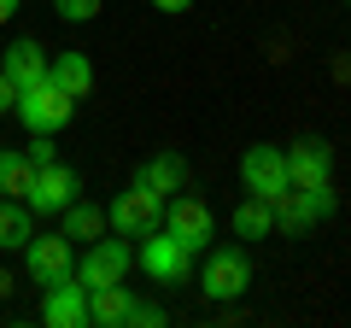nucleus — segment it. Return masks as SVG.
Segmentation results:
<instances>
[{
  "instance_id": "nucleus-1",
  "label": "nucleus",
  "mask_w": 351,
  "mask_h": 328,
  "mask_svg": "<svg viewBox=\"0 0 351 328\" xmlns=\"http://www.w3.org/2000/svg\"><path fill=\"white\" fill-rule=\"evenodd\" d=\"M18 124L29 129V135H59L64 124H71V112H76V100L53 82V76H41V82H29V89H18Z\"/></svg>"
},
{
  "instance_id": "nucleus-2",
  "label": "nucleus",
  "mask_w": 351,
  "mask_h": 328,
  "mask_svg": "<svg viewBox=\"0 0 351 328\" xmlns=\"http://www.w3.org/2000/svg\"><path fill=\"white\" fill-rule=\"evenodd\" d=\"M135 264L147 270V281H158V288H182V281L193 276V253L170 235V229H152V235H141Z\"/></svg>"
},
{
  "instance_id": "nucleus-3",
  "label": "nucleus",
  "mask_w": 351,
  "mask_h": 328,
  "mask_svg": "<svg viewBox=\"0 0 351 328\" xmlns=\"http://www.w3.org/2000/svg\"><path fill=\"white\" fill-rule=\"evenodd\" d=\"M246 288H252L246 246H211L205 253V270H199V293L217 299V305H228V299H246Z\"/></svg>"
},
{
  "instance_id": "nucleus-4",
  "label": "nucleus",
  "mask_w": 351,
  "mask_h": 328,
  "mask_svg": "<svg viewBox=\"0 0 351 328\" xmlns=\"http://www.w3.org/2000/svg\"><path fill=\"white\" fill-rule=\"evenodd\" d=\"M334 211H339L334 182H328V188H287L276 200V229H281V235H311V229L328 223Z\"/></svg>"
},
{
  "instance_id": "nucleus-5",
  "label": "nucleus",
  "mask_w": 351,
  "mask_h": 328,
  "mask_svg": "<svg viewBox=\"0 0 351 328\" xmlns=\"http://www.w3.org/2000/svg\"><path fill=\"white\" fill-rule=\"evenodd\" d=\"M106 229H112V235H123V240H141V235H152V229H164V200L129 182V188L117 194L112 205H106Z\"/></svg>"
},
{
  "instance_id": "nucleus-6",
  "label": "nucleus",
  "mask_w": 351,
  "mask_h": 328,
  "mask_svg": "<svg viewBox=\"0 0 351 328\" xmlns=\"http://www.w3.org/2000/svg\"><path fill=\"white\" fill-rule=\"evenodd\" d=\"M129 270H135V246H129L123 235H112V240H88V253L76 258V281L82 288H106V281H123Z\"/></svg>"
},
{
  "instance_id": "nucleus-7",
  "label": "nucleus",
  "mask_w": 351,
  "mask_h": 328,
  "mask_svg": "<svg viewBox=\"0 0 351 328\" xmlns=\"http://www.w3.org/2000/svg\"><path fill=\"white\" fill-rule=\"evenodd\" d=\"M240 188L276 205L293 188L287 182V147H246V159H240Z\"/></svg>"
},
{
  "instance_id": "nucleus-8",
  "label": "nucleus",
  "mask_w": 351,
  "mask_h": 328,
  "mask_svg": "<svg viewBox=\"0 0 351 328\" xmlns=\"http://www.w3.org/2000/svg\"><path fill=\"white\" fill-rule=\"evenodd\" d=\"M164 229H170L188 253H199V246H211L217 217H211V205L193 200V194H170V200H164Z\"/></svg>"
},
{
  "instance_id": "nucleus-9",
  "label": "nucleus",
  "mask_w": 351,
  "mask_h": 328,
  "mask_svg": "<svg viewBox=\"0 0 351 328\" xmlns=\"http://www.w3.org/2000/svg\"><path fill=\"white\" fill-rule=\"evenodd\" d=\"M41 323L47 328H88V288L76 281V270L41 288Z\"/></svg>"
},
{
  "instance_id": "nucleus-10",
  "label": "nucleus",
  "mask_w": 351,
  "mask_h": 328,
  "mask_svg": "<svg viewBox=\"0 0 351 328\" xmlns=\"http://www.w3.org/2000/svg\"><path fill=\"white\" fill-rule=\"evenodd\" d=\"M76 188H82V182H76V170L53 159V164H41V170H36V188L24 194V205H29L36 217H59L64 205L76 200Z\"/></svg>"
},
{
  "instance_id": "nucleus-11",
  "label": "nucleus",
  "mask_w": 351,
  "mask_h": 328,
  "mask_svg": "<svg viewBox=\"0 0 351 328\" xmlns=\"http://www.w3.org/2000/svg\"><path fill=\"white\" fill-rule=\"evenodd\" d=\"M287 182L293 188H328V182H334V147L316 141V135L293 141L287 147Z\"/></svg>"
},
{
  "instance_id": "nucleus-12",
  "label": "nucleus",
  "mask_w": 351,
  "mask_h": 328,
  "mask_svg": "<svg viewBox=\"0 0 351 328\" xmlns=\"http://www.w3.org/2000/svg\"><path fill=\"white\" fill-rule=\"evenodd\" d=\"M24 264H29V276L47 288V281H59V276H71V270H76V253H71V240L53 229V235H29Z\"/></svg>"
},
{
  "instance_id": "nucleus-13",
  "label": "nucleus",
  "mask_w": 351,
  "mask_h": 328,
  "mask_svg": "<svg viewBox=\"0 0 351 328\" xmlns=\"http://www.w3.org/2000/svg\"><path fill=\"white\" fill-rule=\"evenodd\" d=\"M182 182H188V164L176 159V152H152V159H141V170H135V188L158 194V200L182 194Z\"/></svg>"
},
{
  "instance_id": "nucleus-14",
  "label": "nucleus",
  "mask_w": 351,
  "mask_h": 328,
  "mask_svg": "<svg viewBox=\"0 0 351 328\" xmlns=\"http://www.w3.org/2000/svg\"><path fill=\"white\" fill-rule=\"evenodd\" d=\"M0 71L12 76L18 89H29V82H41V76H47V47H41V41H29V36H18L12 47L0 53Z\"/></svg>"
},
{
  "instance_id": "nucleus-15",
  "label": "nucleus",
  "mask_w": 351,
  "mask_h": 328,
  "mask_svg": "<svg viewBox=\"0 0 351 328\" xmlns=\"http://www.w3.org/2000/svg\"><path fill=\"white\" fill-rule=\"evenodd\" d=\"M129 305H135V293H129L123 281L88 288V323H100V328H123V323H129Z\"/></svg>"
},
{
  "instance_id": "nucleus-16",
  "label": "nucleus",
  "mask_w": 351,
  "mask_h": 328,
  "mask_svg": "<svg viewBox=\"0 0 351 328\" xmlns=\"http://www.w3.org/2000/svg\"><path fill=\"white\" fill-rule=\"evenodd\" d=\"M36 170L41 164L29 159L24 147H0V200H24L36 188Z\"/></svg>"
},
{
  "instance_id": "nucleus-17",
  "label": "nucleus",
  "mask_w": 351,
  "mask_h": 328,
  "mask_svg": "<svg viewBox=\"0 0 351 328\" xmlns=\"http://www.w3.org/2000/svg\"><path fill=\"white\" fill-rule=\"evenodd\" d=\"M47 76L71 94V100H88V89H94V65H88V53H59V59H47Z\"/></svg>"
},
{
  "instance_id": "nucleus-18",
  "label": "nucleus",
  "mask_w": 351,
  "mask_h": 328,
  "mask_svg": "<svg viewBox=\"0 0 351 328\" xmlns=\"http://www.w3.org/2000/svg\"><path fill=\"white\" fill-rule=\"evenodd\" d=\"M36 235V211L24 200H0V253H24Z\"/></svg>"
},
{
  "instance_id": "nucleus-19",
  "label": "nucleus",
  "mask_w": 351,
  "mask_h": 328,
  "mask_svg": "<svg viewBox=\"0 0 351 328\" xmlns=\"http://www.w3.org/2000/svg\"><path fill=\"white\" fill-rule=\"evenodd\" d=\"M59 235L71 240V246H76V240H100L106 235V211H100V205H88V200H71L59 211Z\"/></svg>"
},
{
  "instance_id": "nucleus-20",
  "label": "nucleus",
  "mask_w": 351,
  "mask_h": 328,
  "mask_svg": "<svg viewBox=\"0 0 351 328\" xmlns=\"http://www.w3.org/2000/svg\"><path fill=\"white\" fill-rule=\"evenodd\" d=\"M234 235L240 240H269L276 235V205L258 200V194H246V200L234 205Z\"/></svg>"
},
{
  "instance_id": "nucleus-21",
  "label": "nucleus",
  "mask_w": 351,
  "mask_h": 328,
  "mask_svg": "<svg viewBox=\"0 0 351 328\" xmlns=\"http://www.w3.org/2000/svg\"><path fill=\"white\" fill-rule=\"evenodd\" d=\"M106 0H53V12L64 18V24H88V18H100Z\"/></svg>"
},
{
  "instance_id": "nucleus-22",
  "label": "nucleus",
  "mask_w": 351,
  "mask_h": 328,
  "mask_svg": "<svg viewBox=\"0 0 351 328\" xmlns=\"http://www.w3.org/2000/svg\"><path fill=\"white\" fill-rule=\"evenodd\" d=\"M164 323V311H158V305H147V299H135V305H129V328H158Z\"/></svg>"
},
{
  "instance_id": "nucleus-23",
  "label": "nucleus",
  "mask_w": 351,
  "mask_h": 328,
  "mask_svg": "<svg viewBox=\"0 0 351 328\" xmlns=\"http://www.w3.org/2000/svg\"><path fill=\"white\" fill-rule=\"evenodd\" d=\"M12 106H18V82H12V76H6V71H0V117L12 112Z\"/></svg>"
},
{
  "instance_id": "nucleus-24",
  "label": "nucleus",
  "mask_w": 351,
  "mask_h": 328,
  "mask_svg": "<svg viewBox=\"0 0 351 328\" xmlns=\"http://www.w3.org/2000/svg\"><path fill=\"white\" fill-rule=\"evenodd\" d=\"M29 159H36V164H53V135H36V141H29Z\"/></svg>"
},
{
  "instance_id": "nucleus-25",
  "label": "nucleus",
  "mask_w": 351,
  "mask_h": 328,
  "mask_svg": "<svg viewBox=\"0 0 351 328\" xmlns=\"http://www.w3.org/2000/svg\"><path fill=\"white\" fill-rule=\"evenodd\" d=\"M152 6H158V12H170V18H176V12H188L193 0H152Z\"/></svg>"
},
{
  "instance_id": "nucleus-26",
  "label": "nucleus",
  "mask_w": 351,
  "mask_h": 328,
  "mask_svg": "<svg viewBox=\"0 0 351 328\" xmlns=\"http://www.w3.org/2000/svg\"><path fill=\"white\" fill-rule=\"evenodd\" d=\"M24 6V0H0V24H12V12Z\"/></svg>"
},
{
  "instance_id": "nucleus-27",
  "label": "nucleus",
  "mask_w": 351,
  "mask_h": 328,
  "mask_svg": "<svg viewBox=\"0 0 351 328\" xmlns=\"http://www.w3.org/2000/svg\"><path fill=\"white\" fill-rule=\"evenodd\" d=\"M346 6H351V0H346Z\"/></svg>"
}]
</instances>
